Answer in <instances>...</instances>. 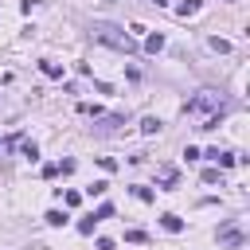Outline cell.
Here are the masks:
<instances>
[{
	"instance_id": "11",
	"label": "cell",
	"mask_w": 250,
	"mask_h": 250,
	"mask_svg": "<svg viewBox=\"0 0 250 250\" xmlns=\"http://www.w3.org/2000/svg\"><path fill=\"white\" fill-rule=\"evenodd\" d=\"M117 125H125V117H102V133H113Z\"/></svg>"
},
{
	"instance_id": "18",
	"label": "cell",
	"mask_w": 250,
	"mask_h": 250,
	"mask_svg": "<svg viewBox=\"0 0 250 250\" xmlns=\"http://www.w3.org/2000/svg\"><path fill=\"white\" fill-rule=\"evenodd\" d=\"M125 238H129V242H145L148 234H145V230H125Z\"/></svg>"
},
{
	"instance_id": "9",
	"label": "cell",
	"mask_w": 250,
	"mask_h": 250,
	"mask_svg": "<svg viewBox=\"0 0 250 250\" xmlns=\"http://www.w3.org/2000/svg\"><path fill=\"white\" fill-rule=\"evenodd\" d=\"M160 184H164V188H172V184H176V168H172V164H164V168H160Z\"/></svg>"
},
{
	"instance_id": "16",
	"label": "cell",
	"mask_w": 250,
	"mask_h": 250,
	"mask_svg": "<svg viewBox=\"0 0 250 250\" xmlns=\"http://www.w3.org/2000/svg\"><path fill=\"white\" fill-rule=\"evenodd\" d=\"M78 199H82L78 191H62V203H66V207H78Z\"/></svg>"
},
{
	"instance_id": "2",
	"label": "cell",
	"mask_w": 250,
	"mask_h": 250,
	"mask_svg": "<svg viewBox=\"0 0 250 250\" xmlns=\"http://www.w3.org/2000/svg\"><path fill=\"white\" fill-rule=\"evenodd\" d=\"M207 109H223V98H219V94H211V90H203L199 98H191V102H188V113H207Z\"/></svg>"
},
{
	"instance_id": "1",
	"label": "cell",
	"mask_w": 250,
	"mask_h": 250,
	"mask_svg": "<svg viewBox=\"0 0 250 250\" xmlns=\"http://www.w3.org/2000/svg\"><path fill=\"white\" fill-rule=\"evenodd\" d=\"M90 31H94V39H98V43H105V47H113V51H121V55H137V51H141V47H137V39H133L125 27H117V23L94 20V23H90Z\"/></svg>"
},
{
	"instance_id": "14",
	"label": "cell",
	"mask_w": 250,
	"mask_h": 250,
	"mask_svg": "<svg viewBox=\"0 0 250 250\" xmlns=\"http://www.w3.org/2000/svg\"><path fill=\"white\" fill-rule=\"evenodd\" d=\"M203 184H223V172H219V168H207V172H203Z\"/></svg>"
},
{
	"instance_id": "8",
	"label": "cell",
	"mask_w": 250,
	"mask_h": 250,
	"mask_svg": "<svg viewBox=\"0 0 250 250\" xmlns=\"http://www.w3.org/2000/svg\"><path fill=\"white\" fill-rule=\"evenodd\" d=\"M141 133H145V137L160 133V121H156V117H145V121H141Z\"/></svg>"
},
{
	"instance_id": "3",
	"label": "cell",
	"mask_w": 250,
	"mask_h": 250,
	"mask_svg": "<svg viewBox=\"0 0 250 250\" xmlns=\"http://www.w3.org/2000/svg\"><path fill=\"white\" fill-rule=\"evenodd\" d=\"M203 156H207V160H215V164H219V168H230V164H234V160H238V156H234V152H219V148H207V152H203Z\"/></svg>"
},
{
	"instance_id": "7",
	"label": "cell",
	"mask_w": 250,
	"mask_h": 250,
	"mask_svg": "<svg viewBox=\"0 0 250 250\" xmlns=\"http://www.w3.org/2000/svg\"><path fill=\"white\" fill-rule=\"evenodd\" d=\"M39 70H43L47 78H62V66H59V62H39Z\"/></svg>"
},
{
	"instance_id": "15",
	"label": "cell",
	"mask_w": 250,
	"mask_h": 250,
	"mask_svg": "<svg viewBox=\"0 0 250 250\" xmlns=\"http://www.w3.org/2000/svg\"><path fill=\"white\" fill-rule=\"evenodd\" d=\"M105 188H109V184H105V180H98V184H90L86 191H90V195H105Z\"/></svg>"
},
{
	"instance_id": "19",
	"label": "cell",
	"mask_w": 250,
	"mask_h": 250,
	"mask_svg": "<svg viewBox=\"0 0 250 250\" xmlns=\"http://www.w3.org/2000/svg\"><path fill=\"white\" fill-rule=\"evenodd\" d=\"M152 4H168V0H152Z\"/></svg>"
},
{
	"instance_id": "4",
	"label": "cell",
	"mask_w": 250,
	"mask_h": 250,
	"mask_svg": "<svg viewBox=\"0 0 250 250\" xmlns=\"http://www.w3.org/2000/svg\"><path fill=\"white\" fill-rule=\"evenodd\" d=\"M219 242H223V246H242V230L223 227V230H219Z\"/></svg>"
},
{
	"instance_id": "12",
	"label": "cell",
	"mask_w": 250,
	"mask_h": 250,
	"mask_svg": "<svg viewBox=\"0 0 250 250\" xmlns=\"http://www.w3.org/2000/svg\"><path fill=\"white\" fill-rule=\"evenodd\" d=\"M109 215H113V203H102V207H98L90 219H94V223H102V219H109Z\"/></svg>"
},
{
	"instance_id": "17",
	"label": "cell",
	"mask_w": 250,
	"mask_h": 250,
	"mask_svg": "<svg viewBox=\"0 0 250 250\" xmlns=\"http://www.w3.org/2000/svg\"><path fill=\"white\" fill-rule=\"evenodd\" d=\"M98 164H102L105 172H113V168H117V160H113V156H98Z\"/></svg>"
},
{
	"instance_id": "13",
	"label": "cell",
	"mask_w": 250,
	"mask_h": 250,
	"mask_svg": "<svg viewBox=\"0 0 250 250\" xmlns=\"http://www.w3.org/2000/svg\"><path fill=\"white\" fill-rule=\"evenodd\" d=\"M43 219H47V223H51V227H62V223H66V215H62V211H59V207H55V211H47V215H43Z\"/></svg>"
},
{
	"instance_id": "10",
	"label": "cell",
	"mask_w": 250,
	"mask_h": 250,
	"mask_svg": "<svg viewBox=\"0 0 250 250\" xmlns=\"http://www.w3.org/2000/svg\"><path fill=\"white\" fill-rule=\"evenodd\" d=\"M176 12H180V16H195V12H199V0H184Z\"/></svg>"
},
{
	"instance_id": "5",
	"label": "cell",
	"mask_w": 250,
	"mask_h": 250,
	"mask_svg": "<svg viewBox=\"0 0 250 250\" xmlns=\"http://www.w3.org/2000/svg\"><path fill=\"white\" fill-rule=\"evenodd\" d=\"M160 227H164V230H172V234H180V230H184V219L168 211V215H160Z\"/></svg>"
},
{
	"instance_id": "6",
	"label": "cell",
	"mask_w": 250,
	"mask_h": 250,
	"mask_svg": "<svg viewBox=\"0 0 250 250\" xmlns=\"http://www.w3.org/2000/svg\"><path fill=\"white\" fill-rule=\"evenodd\" d=\"M160 47H164V35H160V31H152V35L145 39V51H148V55H156Z\"/></svg>"
}]
</instances>
